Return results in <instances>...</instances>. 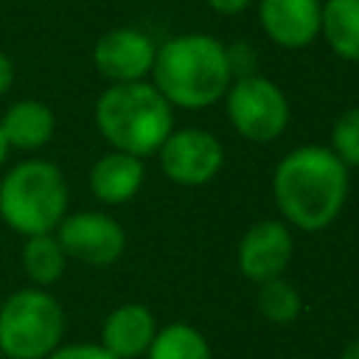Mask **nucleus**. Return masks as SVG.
<instances>
[{
  "label": "nucleus",
  "instance_id": "obj_1",
  "mask_svg": "<svg viewBox=\"0 0 359 359\" xmlns=\"http://www.w3.org/2000/svg\"><path fill=\"white\" fill-rule=\"evenodd\" d=\"M272 196L286 224L320 233L337 222L348 199V165L317 143L297 146L272 171Z\"/></svg>",
  "mask_w": 359,
  "mask_h": 359
},
{
  "label": "nucleus",
  "instance_id": "obj_2",
  "mask_svg": "<svg viewBox=\"0 0 359 359\" xmlns=\"http://www.w3.org/2000/svg\"><path fill=\"white\" fill-rule=\"evenodd\" d=\"M151 84L171 107H213L233 84L227 45L210 34H177L165 39L154 53Z\"/></svg>",
  "mask_w": 359,
  "mask_h": 359
},
{
  "label": "nucleus",
  "instance_id": "obj_3",
  "mask_svg": "<svg viewBox=\"0 0 359 359\" xmlns=\"http://www.w3.org/2000/svg\"><path fill=\"white\" fill-rule=\"evenodd\" d=\"M174 107L151 81L109 84L95 101V126L101 137L126 154L151 157L174 132Z\"/></svg>",
  "mask_w": 359,
  "mask_h": 359
},
{
  "label": "nucleus",
  "instance_id": "obj_4",
  "mask_svg": "<svg viewBox=\"0 0 359 359\" xmlns=\"http://www.w3.org/2000/svg\"><path fill=\"white\" fill-rule=\"evenodd\" d=\"M67 180L50 160H22L0 180V219L25 238L56 233L59 222L67 216Z\"/></svg>",
  "mask_w": 359,
  "mask_h": 359
},
{
  "label": "nucleus",
  "instance_id": "obj_5",
  "mask_svg": "<svg viewBox=\"0 0 359 359\" xmlns=\"http://www.w3.org/2000/svg\"><path fill=\"white\" fill-rule=\"evenodd\" d=\"M65 334V311L59 300L39 289H20L0 306V351L8 359H45Z\"/></svg>",
  "mask_w": 359,
  "mask_h": 359
},
{
  "label": "nucleus",
  "instance_id": "obj_6",
  "mask_svg": "<svg viewBox=\"0 0 359 359\" xmlns=\"http://www.w3.org/2000/svg\"><path fill=\"white\" fill-rule=\"evenodd\" d=\"M230 126L252 143H272L289 126V101L283 90L258 73L238 76L224 93Z\"/></svg>",
  "mask_w": 359,
  "mask_h": 359
},
{
  "label": "nucleus",
  "instance_id": "obj_7",
  "mask_svg": "<svg viewBox=\"0 0 359 359\" xmlns=\"http://www.w3.org/2000/svg\"><path fill=\"white\" fill-rule=\"evenodd\" d=\"M157 160L174 185L199 188L222 171L224 149L213 132L202 126H185L165 137V143L157 149Z\"/></svg>",
  "mask_w": 359,
  "mask_h": 359
},
{
  "label": "nucleus",
  "instance_id": "obj_8",
  "mask_svg": "<svg viewBox=\"0 0 359 359\" xmlns=\"http://www.w3.org/2000/svg\"><path fill=\"white\" fill-rule=\"evenodd\" d=\"M56 238L67 258L87 266H109L126 250V233L104 210H79L59 222Z\"/></svg>",
  "mask_w": 359,
  "mask_h": 359
},
{
  "label": "nucleus",
  "instance_id": "obj_9",
  "mask_svg": "<svg viewBox=\"0 0 359 359\" xmlns=\"http://www.w3.org/2000/svg\"><path fill=\"white\" fill-rule=\"evenodd\" d=\"M157 45L140 28H112L93 45V65L109 84L143 81L151 76Z\"/></svg>",
  "mask_w": 359,
  "mask_h": 359
},
{
  "label": "nucleus",
  "instance_id": "obj_10",
  "mask_svg": "<svg viewBox=\"0 0 359 359\" xmlns=\"http://www.w3.org/2000/svg\"><path fill=\"white\" fill-rule=\"evenodd\" d=\"M292 233L289 224L280 219H261L247 227V233L238 241L236 261L247 280L264 283L272 278H280L283 269L292 261Z\"/></svg>",
  "mask_w": 359,
  "mask_h": 359
},
{
  "label": "nucleus",
  "instance_id": "obj_11",
  "mask_svg": "<svg viewBox=\"0 0 359 359\" xmlns=\"http://www.w3.org/2000/svg\"><path fill=\"white\" fill-rule=\"evenodd\" d=\"M323 0H258V20L269 42L286 50L309 48L320 36Z\"/></svg>",
  "mask_w": 359,
  "mask_h": 359
},
{
  "label": "nucleus",
  "instance_id": "obj_12",
  "mask_svg": "<svg viewBox=\"0 0 359 359\" xmlns=\"http://www.w3.org/2000/svg\"><path fill=\"white\" fill-rule=\"evenodd\" d=\"M146 180V165L140 157L126 151H107L101 154L90 168V191L104 205H126L137 196Z\"/></svg>",
  "mask_w": 359,
  "mask_h": 359
},
{
  "label": "nucleus",
  "instance_id": "obj_13",
  "mask_svg": "<svg viewBox=\"0 0 359 359\" xmlns=\"http://www.w3.org/2000/svg\"><path fill=\"white\" fill-rule=\"evenodd\" d=\"M154 334V314L143 303H123L107 314L101 325V345L115 359H137L149 351Z\"/></svg>",
  "mask_w": 359,
  "mask_h": 359
},
{
  "label": "nucleus",
  "instance_id": "obj_14",
  "mask_svg": "<svg viewBox=\"0 0 359 359\" xmlns=\"http://www.w3.org/2000/svg\"><path fill=\"white\" fill-rule=\"evenodd\" d=\"M0 129L6 135L8 149L39 151L42 146L50 143V137L56 132V115H53V109L45 101L22 98V101H14L3 112Z\"/></svg>",
  "mask_w": 359,
  "mask_h": 359
},
{
  "label": "nucleus",
  "instance_id": "obj_15",
  "mask_svg": "<svg viewBox=\"0 0 359 359\" xmlns=\"http://www.w3.org/2000/svg\"><path fill=\"white\" fill-rule=\"evenodd\" d=\"M320 36L345 62H359V0H325Z\"/></svg>",
  "mask_w": 359,
  "mask_h": 359
},
{
  "label": "nucleus",
  "instance_id": "obj_16",
  "mask_svg": "<svg viewBox=\"0 0 359 359\" xmlns=\"http://www.w3.org/2000/svg\"><path fill=\"white\" fill-rule=\"evenodd\" d=\"M20 261H22L25 278L34 286L45 289V286H53L65 275L67 255H65L56 233H42V236H28L25 238Z\"/></svg>",
  "mask_w": 359,
  "mask_h": 359
},
{
  "label": "nucleus",
  "instance_id": "obj_17",
  "mask_svg": "<svg viewBox=\"0 0 359 359\" xmlns=\"http://www.w3.org/2000/svg\"><path fill=\"white\" fill-rule=\"evenodd\" d=\"M146 359H213L208 339L188 323H171L157 328Z\"/></svg>",
  "mask_w": 359,
  "mask_h": 359
},
{
  "label": "nucleus",
  "instance_id": "obj_18",
  "mask_svg": "<svg viewBox=\"0 0 359 359\" xmlns=\"http://www.w3.org/2000/svg\"><path fill=\"white\" fill-rule=\"evenodd\" d=\"M258 311L264 320L275 323V325H289L297 320L300 309H303V300H300V292L294 289V283H289L283 275L280 278H272V280H264L258 283Z\"/></svg>",
  "mask_w": 359,
  "mask_h": 359
},
{
  "label": "nucleus",
  "instance_id": "obj_19",
  "mask_svg": "<svg viewBox=\"0 0 359 359\" xmlns=\"http://www.w3.org/2000/svg\"><path fill=\"white\" fill-rule=\"evenodd\" d=\"M348 168H359V107H348L331 126L328 146Z\"/></svg>",
  "mask_w": 359,
  "mask_h": 359
},
{
  "label": "nucleus",
  "instance_id": "obj_20",
  "mask_svg": "<svg viewBox=\"0 0 359 359\" xmlns=\"http://www.w3.org/2000/svg\"><path fill=\"white\" fill-rule=\"evenodd\" d=\"M45 359H115L104 345H93V342H81V345H59L50 356Z\"/></svg>",
  "mask_w": 359,
  "mask_h": 359
},
{
  "label": "nucleus",
  "instance_id": "obj_21",
  "mask_svg": "<svg viewBox=\"0 0 359 359\" xmlns=\"http://www.w3.org/2000/svg\"><path fill=\"white\" fill-rule=\"evenodd\" d=\"M227 59H230V70H233V79L238 76H250L258 56L252 53L250 42H236V48H227Z\"/></svg>",
  "mask_w": 359,
  "mask_h": 359
},
{
  "label": "nucleus",
  "instance_id": "obj_22",
  "mask_svg": "<svg viewBox=\"0 0 359 359\" xmlns=\"http://www.w3.org/2000/svg\"><path fill=\"white\" fill-rule=\"evenodd\" d=\"M216 14H224V17H233V14H241L247 11L255 0H205Z\"/></svg>",
  "mask_w": 359,
  "mask_h": 359
},
{
  "label": "nucleus",
  "instance_id": "obj_23",
  "mask_svg": "<svg viewBox=\"0 0 359 359\" xmlns=\"http://www.w3.org/2000/svg\"><path fill=\"white\" fill-rule=\"evenodd\" d=\"M14 84V62L8 53L0 50V95Z\"/></svg>",
  "mask_w": 359,
  "mask_h": 359
},
{
  "label": "nucleus",
  "instance_id": "obj_24",
  "mask_svg": "<svg viewBox=\"0 0 359 359\" xmlns=\"http://www.w3.org/2000/svg\"><path fill=\"white\" fill-rule=\"evenodd\" d=\"M339 359H359V337L356 339H351L348 345H345V351H342V356Z\"/></svg>",
  "mask_w": 359,
  "mask_h": 359
},
{
  "label": "nucleus",
  "instance_id": "obj_25",
  "mask_svg": "<svg viewBox=\"0 0 359 359\" xmlns=\"http://www.w3.org/2000/svg\"><path fill=\"white\" fill-rule=\"evenodd\" d=\"M6 157H8V143H6V135H3V129H0V165L6 163Z\"/></svg>",
  "mask_w": 359,
  "mask_h": 359
},
{
  "label": "nucleus",
  "instance_id": "obj_26",
  "mask_svg": "<svg viewBox=\"0 0 359 359\" xmlns=\"http://www.w3.org/2000/svg\"><path fill=\"white\" fill-rule=\"evenodd\" d=\"M0 306H3V294H0Z\"/></svg>",
  "mask_w": 359,
  "mask_h": 359
},
{
  "label": "nucleus",
  "instance_id": "obj_27",
  "mask_svg": "<svg viewBox=\"0 0 359 359\" xmlns=\"http://www.w3.org/2000/svg\"><path fill=\"white\" fill-rule=\"evenodd\" d=\"M0 359H3V351H0Z\"/></svg>",
  "mask_w": 359,
  "mask_h": 359
}]
</instances>
